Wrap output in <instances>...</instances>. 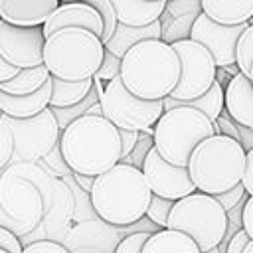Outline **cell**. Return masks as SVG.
Segmentation results:
<instances>
[{"instance_id":"277c9868","label":"cell","mask_w":253,"mask_h":253,"mask_svg":"<svg viewBox=\"0 0 253 253\" xmlns=\"http://www.w3.org/2000/svg\"><path fill=\"white\" fill-rule=\"evenodd\" d=\"M186 168L196 192L217 196L241 184L245 150L237 140L213 134L192 150Z\"/></svg>"},{"instance_id":"ee69618b","label":"cell","mask_w":253,"mask_h":253,"mask_svg":"<svg viewBox=\"0 0 253 253\" xmlns=\"http://www.w3.org/2000/svg\"><path fill=\"white\" fill-rule=\"evenodd\" d=\"M119 138H121V160H123V158H126L132 152V148H134V144L138 140V132H134V130H121L119 128Z\"/></svg>"},{"instance_id":"5bb4252c","label":"cell","mask_w":253,"mask_h":253,"mask_svg":"<svg viewBox=\"0 0 253 253\" xmlns=\"http://www.w3.org/2000/svg\"><path fill=\"white\" fill-rule=\"evenodd\" d=\"M249 24H239V26H221L211 22L208 16L198 14L194 24H192V32H190V40L204 45L210 55L213 57V63L217 69L235 65V45L237 40L241 36V32L247 28Z\"/></svg>"},{"instance_id":"8fae6325","label":"cell","mask_w":253,"mask_h":253,"mask_svg":"<svg viewBox=\"0 0 253 253\" xmlns=\"http://www.w3.org/2000/svg\"><path fill=\"white\" fill-rule=\"evenodd\" d=\"M0 208L22 225L36 229L43 219V196L34 182L6 166L0 174Z\"/></svg>"},{"instance_id":"ab89813d","label":"cell","mask_w":253,"mask_h":253,"mask_svg":"<svg viewBox=\"0 0 253 253\" xmlns=\"http://www.w3.org/2000/svg\"><path fill=\"white\" fill-rule=\"evenodd\" d=\"M22 241L8 229L0 227V249L8 251V253H22Z\"/></svg>"},{"instance_id":"91938a15","label":"cell","mask_w":253,"mask_h":253,"mask_svg":"<svg viewBox=\"0 0 253 253\" xmlns=\"http://www.w3.org/2000/svg\"><path fill=\"white\" fill-rule=\"evenodd\" d=\"M0 174H2V172H0Z\"/></svg>"},{"instance_id":"8d00e7d4","label":"cell","mask_w":253,"mask_h":253,"mask_svg":"<svg viewBox=\"0 0 253 253\" xmlns=\"http://www.w3.org/2000/svg\"><path fill=\"white\" fill-rule=\"evenodd\" d=\"M22 253H69V251L53 239H36L26 247H22Z\"/></svg>"},{"instance_id":"4fadbf2b","label":"cell","mask_w":253,"mask_h":253,"mask_svg":"<svg viewBox=\"0 0 253 253\" xmlns=\"http://www.w3.org/2000/svg\"><path fill=\"white\" fill-rule=\"evenodd\" d=\"M45 36L42 28H20L0 22V57L16 69L43 65Z\"/></svg>"},{"instance_id":"7c38bea8","label":"cell","mask_w":253,"mask_h":253,"mask_svg":"<svg viewBox=\"0 0 253 253\" xmlns=\"http://www.w3.org/2000/svg\"><path fill=\"white\" fill-rule=\"evenodd\" d=\"M138 221L126 227H117L99 217L75 223L63 237V247L69 253H115L117 245L128 235L136 233Z\"/></svg>"},{"instance_id":"bcb514c9","label":"cell","mask_w":253,"mask_h":253,"mask_svg":"<svg viewBox=\"0 0 253 253\" xmlns=\"http://www.w3.org/2000/svg\"><path fill=\"white\" fill-rule=\"evenodd\" d=\"M245 200H247V198H243L237 206H233L229 211H225V213H227V223H229V225H233V227H237V229H241V213H243Z\"/></svg>"},{"instance_id":"11a10c76","label":"cell","mask_w":253,"mask_h":253,"mask_svg":"<svg viewBox=\"0 0 253 253\" xmlns=\"http://www.w3.org/2000/svg\"><path fill=\"white\" fill-rule=\"evenodd\" d=\"M0 253H8V251H4V249H0Z\"/></svg>"},{"instance_id":"d6986e66","label":"cell","mask_w":253,"mask_h":253,"mask_svg":"<svg viewBox=\"0 0 253 253\" xmlns=\"http://www.w3.org/2000/svg\"><path fill=\"white\" fill-rule=\"evenodd\" d=\"M51 99V77L30 95H8L0 91V115L10 119H30L49 107Z\"/></svg>"},{"instance_id":"30bf717a","label":"cell","mask_w":253,"mask_h":253,"mask_svg":"<svg viewBox=\"0 0 253 253\" xmlns=\"http://www.w3.org/2000/svg\"><path fill=\"white\" fill-rule=\"evenodd\" d=\"M172 47L180 59V79L168 97L174 101H192L202 97L215 81L217 67L213 57L204 45L192 40L176 42Z\"/></svg>"},{"instance_id":"b9f144b4","label":"cell","mask_w":253,"mask_h":253,"mask_svg":"<svg viewBox=\"0 0 253 253\" xmlns=\"http://www.w3.org/2000/svg\"><path fill=\"white\" fill-rule=\"evenodd\" d=\"M215 125H217V130H219V134H223V136H229V138H233V140H237L239 142V132H237V125L225 115V113H221L217 119H215Z\"/></svg>"},{"instance_id":"74e56055","label":"cell","mask_w":253,"mask_h":253,"mask_svg":"<svg viewBox=\"0 0 253 253\" xmlns=\"http://www.w3.org/2000/svg\"><path fill=\"white\" fill-rule=\"evenodd\" d=\"M215 198V202L225 210V211H229L233 206H237L243 198H247V194H245V190H243V186L239 184V186H235V188H231V190H227V192H223V194H217V196H213Z\"/></svg>"},{"instance_id":"f6af8a7d","label":"cell","mask_w":253,"mask_h":253,"mask_svg":"<svg viewBox=\"0 0 253 253\" xmlns=\"http://www.w3.org/2000/svg\"><path fill=\"white\" fill-rule=\"evenodd\" d=\"M247 243H249L247 233H245L243 229H239V231H235L233 237L227 241V247L223 249V253H243Z\"/></svg>"},{"instance_id":"7bdbcfd3","label":"cell","mask_w":253,"mask_h":253,"mask_svg":"<svg viewBox=\"0 0 253 253\" xmlns=\"http://www.w3.org/2000/svg\"><path fill=\"white\" fill-rule=\"evenodd\" d=\"M241 186L247 196H253V148L245 152V170H243Z\"/></svg>"},{"instance_id":"680465c9","label":"cell","mask_w":253,"mask_h":253,"mask_svg":"<svg viewBox=\"0 0 253 253\" xmlns=\"http://www.w3.org/2000/svg\"><path fill=\"white\" fill-rule=\"evenodd\" d=\"M251 130H253V128H251Z\"/></svg>"},{"instance_id":"9f6ffc18","label":"cell","mask_w":253,"mask_h":253,"mask_svg":"<svg viewBox=\"0 0 253 253\" xmlns=\"http://www.w3.org/2000/svg\"><path fill=\"white\" fill-rule=\"evenodd\" d=\"M249 24H253V18H251V20H249Z\"/></svg>"},{"instance_id":"4316f807","label":"cell","mask_w":253,"mask_h":253,"mask_svg":"<svg viewBox=\"0 0 253 253\" xmlns=\"http://www.w3.org/2000/svg\"><path fill=\"white\" fill-rule=\"evenodd\" d=\"M194 20H196L194 14L172 18L168 12H162V16H160V40L164 43H170V45L176 42H182V40H190Z\"/></svg>"},{"instance_id":"d6a6232c","label":"cell","mask_w":253,"mask_h":253,"mask_svg":"<svg viewBox=\"0 0 253 253\" xmlns=\"http://www.w3.org/2000/svg\"><path fill=\"white\" fill-rule=\"evenodd\" d=\"M152 146H154V144H152V136H148V134H144V132H138V140H136L132 152H130L126 158H123L121 162H123V164H128V166H134V168L140 170L142 164H144V158H146V154H148V150H150Z\"/></svg>"},{"instance_id":"484cf974","label":"cell","mask_w":253,"mask_h":253,"mask_svg":"<svg viewBox=\"0 0 253 253\" xmlns=\"http://www.w3.org/2000/svg\"><path fill=\"white\" fill-rule=\"evenodd\" d=\"M51 75L45 69V65L32 67V69H20L12 79L0 83V91L8 95H30V93H36L40 87H43V83Z\"/></svg>"},{"instance_id":"ffe728a7","label":"cell","mask_w":253,"mask_h":253,"mask_svg":"<svg viewBox=\"0 0 253 253\" xmlns=\"http://www.w3.org/2000/svg\"><path fill=\"white\" fill-rule=\"evenodd\" d=\"M115 14H117V22L123 26H130V28H144L150 26L152 22L160 20L164 8H166V0H109Z\"/></svg>"},{"instance_id":"f5cc1de1","label":"cell","mask_w":253,"mask_h":253,"mask_svg":"<svg viewBox=\"0 0 253 253\" xmlns=\"http://www.w3.org/2000/svg\"><path fill=\"white\" fill-rule=\"evenodd\" d=\"M59 4H65V2H85V0H57Z\"/></svg>"},{"instance_id":"7a4b0ae2","label":"cell","mask_w":253,"mask_h":253,"mask_svg":"<svg viewBox=\"0 0 253 253\" xmlns=\"http://www.w3.org/2000/svg\"><path fill=\"white\" fill-rule=\"evenodd\" d=\"M152 192L142 176V170L128 164H115L99 174L89 192L95 215L111 225L126 227L146 215Z\"/></svg>"},{"instance_id":"4dcf8cb0","label":"cell","mask_w":253,"mask_h":253,"mask_svg":"<svg viewBox=\"0 0 253 253\" xmlns=\"http://www.w3.org/2000/svg\"><path fill=\"white\" fill-rule=\"evenodd\" d=\"M172 206H174V202L164 200V198H158V196H152L144 217L148 221H152L158 229H166V223H168V215L172 211Z\"/></svg>"},{"instance_id":"60d3db41","label":"cell","mask_w":253,"mask_h":253,"mask_svg":"<svg viewBox=\"0 0 253 253\" xmlns=\"http://www.w3.org/2000/svg\"><path fill=\"white\" fill-rule=\"evenodd\" d=\"M241 229L247 233L249 241L253 243V196H247L243 213H241Z\"/></svg>"},{"instance_id":"44dd1931","label":"cell","mask_w":253,"mask_h":253,"mask_svg":"<svg viewBox=\"0 0 253 253\" xmlns=\"http://www.w3.org/2000/svg\"><path fill=\"white\" fill-rule=\"evenodd\" d=\"M202 14L221 26L249 24L253 18V0H200Z\"/></svg>"},{"instance_id":"3957f363","label":"cell","mask_w":253,"mask_h":253,"mask_svg":"<svg viewBox=\"0 0 253 253\" xmlns=\"http://www.w3.org/2000/svg\"><path fill=\"white\" fill-rule=\"evenodd\" d=\"M180 59L170 43L146 40L121 57V81L134 97L162 101L178 85Z\"/></svg>"},{"instance_id":"f907efd6","label":"cell","mask_w":253,"mask_h":253,"mask_svg":"<svg viewBox=\"0 0 253 253\" xmlns=\"http://www.w3.org/2000/svg\"><path fill=\"white\" fill-rule=\"evenodd\" d=\"M243 253H253V243H251V241L245 245V251H243Z\"/></svg>"},{"instance_id":"7402d4cb","label":"cell","mask_w":253,"mask_h":253,"mask_svg":"<svg viewBox=\"0 0 253 253\" xmlns=\"http://www.w3.org/2000/svg\"><path fill=\"white\" fill-rule=\"evenodd\" d=\"M146 40H160V20H156L150 26H144V28H130V26L117 24L111 40L103 47L121 59L132 45H136L140 42H146Z\"/></svg>"},{"instance_id":"681fc988","label":"cell","mask_w":253,"mask_h":253,"mask_svg":"<svg viewBox=\"0 0 253 253\" xmlns=\"http://www.w3.org/2000/svg\"><path fill=\"white\" fill-rule=\"evenodd\" d=\"M18 71H20V69H16V67L8 65V63L0 57V83H4V81H8V79H12Z\"/></svg>"},{"instance_id":"f35d334b","label":"cell","mask_w":253,"mask_h":253,"mask_svg":"<svg viewBox=\"0 0 253 253\" xmlns=\"http://www.w3.org/2000/svg\"><path fill=\"white\" fill-rule=\"evenodd\" d=\"M0 227H4V229H8V231H12L18 239L20 237H26V235H30L34 229L32 227H28V225H22V223H16V221H12L8 215H6V211L0 208Z\"/></svg>"},{"instance_id":"9c48e42d","label":"cell","mask_w":253,"mask_h":253,"mask_svg":"<svg viewBox=\"0 0 253 253\" xmlns=\"http://www.w3.org/2000/svg\"><path fill=\"white\" fill-rule=\"evenodd\" d=\"M4 123L12 130L14 152L10 164L16 162H40L43 160L59 142V128L51 109H43L40 115L30 119H10L4 117Z\"/></svg>"},{"instance_id":"db71d44e","label":"cell","mask_w":253,"mask_h":253,"mask_svg":"<svg viewBox=\"0 0 253 253\" xmlns=\"http://www.w3.org/2000/svg\"><path fill=\"white\" fill-rule=\"evenodd\" d=\"M206 253H219V247H215V249H210V251H206Z\"/></svg>"},{"instance_id":"d4e9b609","label":"cell","mask_w":253,"mask_h":253,"mask_svg":"<svg viewBox=\"0 0 253 253\" xmlns=\"http://www.w3.org/2000/svg\"><path fill=\"white\" fill-rule=\"evenodd\" d=\"M93 89V79L85 81H63L51 77V99L49 107L51 109H65L81 103L87 93Z\"/></svg>"},{"instance_id":"83f0119b","label":"cell","mask_w":253,"mask_h":253,"mask_svg":"<svg viewBox=\"0 0 253 253\" xmlns=\"http://www.w3.org/2000/svg\"><path fill=\"white\" fill-rule=\"evenodd\" d=\"M95 103H99V97H97L95 89H91V91L87 93V97H85L81 103L73 105V107H65V109H51V107H49L51 113H53V117H55V123H57L59 132H63L73 121H77L79 117H83V115L87 113V109H89L91 105H95Z\"/></svg>"},{"instance_id":"2e32d148","label":"cell","mask_w":253,"mask_h":253,"mask_svg":"<svg viewBox=\"0 0 253 253\" xmlns=\"http://www.w3.org/2000/svg\"><path fill=\"white\" fill-rule=\"evenodd\" d=\"M63 28H81V30H87V32L95 34L99 40L103 36L101 16L87 2H65V4H59L51 12V16L45 20V24L42 26V32H43L45 38H49L51 34H55L57 30H63Z\"/></svg>"},{"instance_id":"c3c4849f","label":"cell","mask_w":253,"mask_h":253,"mask_svg":"<svg viewBox=\"0 0 253 253\" xmlns=\"http://www.w3.org/2000/svg\"><path fill=\"white\" fill-rule=\"evenodd\" d=\"M71 178H73V182L83 190V192H91V188H93V182H95V178L93 176H83V174H73L71 172Z\"/></svg>"},{"instance_id":"d590c367","label":"cell","mask_w":253,"mask_h":253,"mask_svg":"<svg viewBox=\"0 0 253 253\" xmlns=\"http://www.w3.org/2000/svg\"><path fill=\"white\" fill-rule=\"evenodd\" d=\"M152 233H144V231H136V233H128L115 249V253H140L146 239L150 237Z\"/></svg>"},{"instance_id":"ac0fdd59","label":"cell","mask_w":253,"mask_h":253,"mask_svg":"<svg viewBox=\"0 0 253 253\" xmlns=\"http://www.w3.org/2000/svg\"><path fill=\"white\" fill-rule=\"evenodd\" d=\"M223 113L235 125L253 128V87L243 73L229 77L223 89Z\"/></svg>"},{"instance_id":"816d5d0a","label":"cell","mask_w":253,"mask_h":253,"mask_svg":"<svg viewBox=\"0 0 253 253\" xmlns=\"http://www.w3.org/2000/svg\"><path fill=\"white\" fill-rule=\"evenodd\" d=\"M247 79H249V83H251V87H253V63H251V69H249V75H247Z\"/></svg>"},{"instance_id":"6da1fadb","label":"cell","mask_w":253,"mask_h":253,"mask_svg":"<svg viewBox=\"0 0 253 253\" xmlns=\"http://www.w3.org/2000/svg\"><path fill=\"white\" fill-rule=\"evenodd\" d=\"M57 146L73 174L97 178L121 162L119 128L105 117H79L59 134Z\"/></svg>"},{"instance_id":"7dc6e473","label":"cell","mask_w":253,"mask_h":253,"mask_svg":"<svg viewBox=\"0 0 253 253\" xmlns=\"http://www.w3.org/2000/svg\"><path fill=\"white\" fill-rule=\"evenodd\" d=\"M237 132H239V144H241V148H243L245 152L251 150V148H253V130L247 128V126L237 125Z\"/></svg>"},{"instance_id":"ba28073f","label":"cell","mask_w":253,"mask_h":253,"mask_svg":"<svg viewBox=\"0 0 253 253\" xmlns=\"http://www.w3.org/2000/svg\"><path fill=\"white\" fill-rule=\"evenodd\" d=\"M103 117L121 130L144 132L148 136L154 134V125L164 113L162 101H144L134 97L123 85L121 77L109 81L99 99Z\"/></svg>"},{"instance_id":"e575fe53","label":"cell","mask_w":253,"mask_h":253,"mask_svg":"<svg viewBox=\"0 0 253 253\" xmlns=\"http://www.w3.org/2000/svg\"><path fill=\"white\" fill-rule=\"evenodd\" d=\"M164 12H168L172 18H178V16H188V14H202V6H200V0H172V2H166V8Z\"/></svg>"},{"instance_id":"5b68a950","label":"cell","mask_w":253,"mask_h":253,"mask_svg":"<svg viewBox=\"0 0 253 253\" xmlns=\"http://www.w3.org/2000/svg\"><path fill=\"white\" fill-rule=\"evenodd\" d=\"M103 42L81 28H63L45 38L43 65L51 77L63 81L93 79L103 61Z\"/></svg>"},{"instance_id":"cb8c5ba5","label":"cell","mask_w":253,"mask_h":253,"mask_svg":"<svg viewBox=\"0 0 253 253\" xmlns=\"http://www.w3.org/2000/svg\"><path fill=\"white\" fill-rule=\"evenodd\" d=\"M162 105H164V111L168 109H176V107H188V109H194V111H200L202 115H206L211 123L223 113V87L213 81V85L198 99H192V101H174L170 97L162 99Z\"/></svg>"},{"instance_id":"f1b7e54d","label":"cell","mask_w":253,"mask_h":253,"mask_svg":"<svg viewBox=\"0 0 253 253\" xmlns=\"http://www.w3.org/2000/svg\"><path fill=\"white\" fill-rule=\"evenodd\" d=\"M251 63H253V24H249L241 32L237 45H235V65H237L239 73H243L247 77Z\"/></svg>"},{"instance_id":"52a82bcc","label":"cell","mask_w":253,"mask_h":253,"mask_svg":"<svg viewBox=\"0 0 253 253\" xmlns=\"http://www.w3.org/2000/svg\"><path fill=\"white\" fill-rule=\"evenodd\" d=\"M166 229L186 233L200 253H206L221 245L227 231V213L213 196L194 192L174 202Z\"/></svg>"},{"instance_id":"8992f818","label":"cell","mask_w":253,"mask_h":253,"mask_svg":"<svg viewBox=\"0 0 253 253\" xmlns=\"http://www.w3.org/2000/svg\"><path fill=\"white\" fill-rule=\"evenodd\" d=\"M213 134H219L215 121L211 123L200 111L176 107L164 111L154 125L152 144L162 160L172 166L186 168L192 150Z\"/></svg>"},{"instance_id":"6f0895ef","label":"cell","mask_w":253,"mask_h":253,"mask_svg":"<svg viewBox=\"0 0 253 253\" xmlns=\"http://www.w3.org/2000/svg\"><path fill=\"white\" fill-rule=\"evenodd\" d=\"M150 2H156V0H150Z\"/></svg>"},{"instance_id":"9a60e30c","label":"cell","mask_w":253,"mask_h":253,"mask_svg":"<svg viewBox=\"0 0 253 253\" xmlns=\"http://www.w3.org/2000/svg\"><path fill=\"white\" fill-rule=\"evenodd\" d=\"M142 176L152 192V196L178 202L190 194L196 192V186L190 180L188 168L172 166L166 160L160 158V154L154 150V146L148 150L144 164H142Z\"/></svg>"},{"instance_id":"603a6c76","label":"cell","mask_w":253,"mask_h":253,"mask_svg":"<svg viewBox=\"0 0 253 253\" xmlns=\"http://www.w3.org/2000/svg\"><path fill=\"white\" fill-rule=\"evenodd\" d=\"M140 253H200V249L186 233L174 229H158L146 239Z\"/></svg>"},{"instance_id":"f546056e","label":"cell","mask_w":253,"mask_h":253,"mask_svg":"<svg viewBox=\"0 0 253 253\" xmlns=\"http://www.w3.org/2000/svg\"><path fill=\"white\" fill-rule=\"evenodd\" d=\"M89 6H93L97 12H99V16H101V22H103V36H101V42H103V45L111 40V36H113V32H115V28H117V14H115V10H113V6H111V2L109 0H85Z\"/></svg>"},{"instance_id":"1f68e13d","label":"cell","mask_w":253,"mask_h":253,"mask_svg":"<svg viewBox=\"0 0 253 253\" xmlns=\"http://www.w3.org/2000/svg\"><path fill=\"white\" fill-rule=\"evenodd\" d=\"M117 77H121V59L105 49L103 51V61H101V65H99V69H97L93 79H99V81H103L107 85L109 81H113Z\"/></svg>"},{"instance_id":"e0dca14e","label":"cell","mask_w":253,"mask_h":253,"mask_svg":"<svg viewBox=\"0 0 253 253\" xmlns=\"http://www.w3.org/2000/svg\"><path fill=\"white\" fill-rule=\"evenodd\" d=\"M57 6V0H0V22L20 28H42Z\"/></svg>"},{"instance_id":"836d02e7","label":"cell","mask_w":253,"mask_h":253,"mask_svg":"<svg viewBox=\"0 0 253 253\" xmlns=\"http://www.w3.org/2000/svg\"><path fill=\"white\" fill-rule=\"evenodd\" d=\"M12 152H14L12 130H10V126L4 123V119L0 117V172L10 164Z\"/></svg>"}]
</instances>
